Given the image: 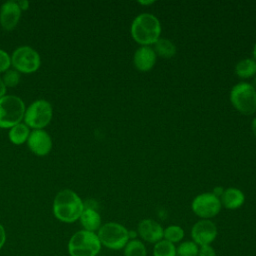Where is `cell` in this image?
Returning a JSON list of instances; mask_svg holds the SVG:
<instances>
[{
  "label": "cell",
  "mask_w": 256,
  "mask_h": 256,
  "mask_svg": "<svg viewBox=\"0 0 256 256\" xmlns=\"http://www.w3.org/2000/svg\"><path fill=\"white\" fill-rule=\"evenodd\" d=\"M27 143L31 152L38 156L47 155L52 148V140L50 135L42 129H36L30 132Z\"/></svg>",
  "instance_id": "7c38bea8"
},
{
  "label": "cell",
  "mask_w": 256,
  "mask_h": 256,
  "mask_svg": "<svg viewBox=\"0 0 256 256\" xmlns=\"http://www.w3.org/2000/svg\"><path fill=\"white\" fill-rule=\"evenodd\" d=\"M184 236H185V231L179 225H169L166 228H164L163 239L168 242H171L173 244L180 243L182 242Z\"/></svg>",
  "instance_id": "44dd1931"
},
{
  "label": "cell",
  "mask_w": 256,
  "mask_h": 256,
  "mask_svg": "<svg viewBox=\"0 0 256 256\" xmlns=\"http://www.w3.org/2000/svg\"><path fill=\"white\" fill-rule=\"evenodd\" d=\"M198 256H216V252L211 245L199 246Z\"/></svg>",
  "instance_id": "484cf974"
},
{
  "label": "cell",
  "mask_w": 256,
  "mask_h": 256,
  "mask_svg": "<svg viewBox=\"0 0 256 256\" xmlns=\"http://www.w3.org/2000/svg\"><path fill=\"white\" fill-rule=\"evenodd\" d=\"M124 256H147V248L139 239H131L123 248Z\"/></svg>",
  "instance_id": "ffe728a7"
},
{
  "label": "cell",
  "mask_w": 256,
  "mask_h": 256,
  "mask_svg": "<svg viewBox=\"0 0 256 256\" xmlns=\"http://www.w3.org/2000/svg\"><path fill=\"white\" fill-rule=\"evenodd\" d=\"M161 31L160 20L148 12L138 14L130 26L131 37L140 46H153L161 37Z\"/></svg>",
  "instance_id": "6da1fadb"
},
{
  "label": "cell",
  "mask_w": 256,
  "mask_h": 256,
  "mask_svg": "<svg viewBox=\"0 0 256 256\" xmlns=\"http://www.w3.org/2000/svg\"><path fill=\"white\" fill-rule=\"evenodd\" d=\"M84 210V203L76 192L64 189L57 193L53 201L54 216L65 223L77 221Z\"/></svg>",
  "instance_id": "7a4b0ae2"
},
{
  "label": "cell",
  "mask_w": 256,
  "mask_h": 256,
  "mask_svg": "<svg viewBox=\"0 0 256 256\" xmlns=\"http://www.w3.org/2000/svg\"><path fill=\"white\" fill-rule=\"evenodd\" d=\"M5 241H6V232L2 224H0V249L5 244Z\"/></svg>",
  "instance_id": "4316f807"
},
{
  "label": "cell",
  "mask_w": 256,
  "mask_h": 256,
  "mask_svg": "<svg viewBox=\"0 0 256 256\" xmlns=\"http://www.w3.org/2000/svg\"><path fill=\"white\" fill-rule=\"evenodd\" d=\"M17 3H18V5H19V7H20V9H21V10H27V9H28V7H29V2H28L27 0L18 1Z\"/></svg>",
  "instance_id": "83f0119b"
},
{
  "label": "cell",
  "mask_w": 256,
  "mask_h": 256,
  "mask_svg": "<svg viewBox=\"0 0 256 256\" xmlns=\"http://www.w3.org/2000/svg\"><path fill=\"white\" fill-rule=\"evenodd\" d=\"M252 85H253V86L256 88V77H255V79H254V83H253Z\"/></svg>",
  "instance_id": "d6a6232c"
},
{
  "label": "cell",
  "mask_w": 256,
  "mask_h": 256,
  "mask_svg": "<svg viewBox=\"0 0 256 256\" xmlns=\"http://www.w3.org/2000/svg\"><path fill=\"white\" fill-rule=\"evenodd\" d=\"M232 106L243 115H252L256 112V88L252 83H236L229 95Z\"/></svg>",
  "instance_id": "277c9868"
},
{
  "label": "cell",
  "mask_w": 256,
  "mask_h": 256,
  "mask_svg": "<svg viewBox=\"0 0 256 256\" xmlns=\"http://www.w3.org/2000/svg\"><path fill=\"white\" fill-rule=\"evenodd\" d=\"M153 256H176L175 244L164 239L155 243L152 250Z\"/></svg>",
  "instance_id": "7402d4cb"
},
{
  "label": "cell",
  "mask_w": 256,
  "mask_h": 256,
  "mask_svg": "<svg viewBox=\"0 0 256 256\" xmlns=\"http://www.w3.org/2000/svg\"><path fill=\"white\" fill-rule=\"evenodd\" d=\"M11 66V57L8 55L7 52L0 49V73L6 72L9 70V67Z\"/></svg>",
  "instance_id": "d4e9b609"
},
{
  "label": "cell",
  "mask_w": 256,
  "mask_h": 256,
  "mask_svg": "<svg viewBox=\"0 0 256 256\" xmlns=\"http://www.w3.org/2000/svg\"><path fill=\"white\" fill-rule=\"evenodd\" d=\"M23 100L15 95H5L0 98V127L12 128L21 123L25 115Z\"/></svg>",
  "instance_id": "5b68a950"
},
{
  "label": "cell",
  "mask_w": 256,
  "mask_h": 256,
  "mask_svg": "<svg viewBox=\"0 0 256 256\" xmlns=\"http://www.w3.org/2000/svg\"><path fill=\"white\" fill-rule=\"evenodd\" d=\"M3 83L7 87H15L20 81V74L16 70H7L3 75Z\"/></svg>",
  "instance_id": "cb8c5ba5"
},
{
  "label": "cell",
  "mask_w": 256,
  "mask_h": 256,
  "mask_svg": "<svg viewBox=\"0 0 256 256\" xmlns=\"http://www.w3.org/2000/svg\"><path fill=\"white\" fill-rule=\"evenodd\" d=\"M218 229L216 224L209 219H200L191 228V238L198 246L211 245L216 239Z\"/></svg>",
  "instance_id": "30bf717a"
},
{
  "label": "cell",
  "mask_w": 256,
  "mask_h": 256,
  "mask_svg": "<svg viewBox=\"0 0 256 256\" xmlns=\"http://www.w3.org/2000/svg\"><path fill=\"white\" fill-rule=\"evenodd\" d=\"M222 207L229 210H236L240 208L245 202V195L242 190L236 187H229L224 189L220 196Z\"/></svg>",
  "instance_id": "9a60e30c"
},
{
  "label": "cell",
  "mask_w": 256,
  "mask_h": 256,
  "mask_svg": "<svg viewBox=\"0 0 256 256\" xmlns=\"http://www.w3.org/2000/svg\"><path fill=\"white\" fill-rule=\"evenodd\" d=\"M152 48L154 49L157 57L159 56L164 59H170L174 57L177 52V48L174 42L164 37H160L152 46Z\"/></svg>",
  "instance_id": "e0dca14e"
},
{
  "label": "cell",
  "mask_w": 256,
  "mask_h": 256,
  "mask_svg": "<svg viewBox=\"0 0 256 256\" xmlns=\"http://www.w3.org/2000/svg\"><path fill=\"white\" fill-rule=\"evenodd\" d=\"M235 74L241 79H249L256 75V60L254 58H244L235 65Z\"/></svg>",
  "instance_id": "ac0fdd59"
},
{
  "label": "cell",
  "mask_w": 256,
  "mask_h": 256,
  "mask_svg": "<svg viewBox=\"0 0 256 256\" xmlns=\"http://www.w3.org/2000/svg\"><path fill=\"white\" fill-rule=\"evenodd\" d=\"M154 3V1L153 0H149V1H138V4H140V5H151V4H153Z\"/></svg>",
  "instance_id": "4dcf8cb0"
},
{
  "label": "cell",
  "mask_w": 256,
  "mask_h": 256,
  "mask_svg": "<svg viewBox=\"0 0 256 256\" xmlns=\"http://www.w3.org/2000/svg\"><path fill=\"white\" fill-rule=\"evenodd\" d=\"M30 134L29 127L25 123H19L12 128H10L9 131V139L13 144L21 145L25 141H27Z\"/></svg>",
  "instance_id": "d6986e66"
},
{
  "label": "cell",
  "mask_w": 256,
  "mask_h": 256,
  "mask_svg": "<svg viewBox=\"0 0 256 256\" xmlns=\"http://www.w3.org/2000/svg\"><path fill=\"white\" fill-rule=\"evenodd\" d=\"M157 55L152 46H139L133 55L134 67L139 72H148L156 64Z\"/></svg>",
  "instance_id": "4fadbf2b"
},
{
  "label": "cell",
  "mask_w": 256,
  "mask_h": 256,
  "mask_svg": "<svg viewBox=\"0 0 256 256\" xmlns=\"http://www.w3.org/2000/svg\"><path fill=\"white\" fill-rule=\"evenodd\" d=\"M199 246L192 240L182 241L176 247V256H198Z\"/></svg>",
  "instance_id": "603a6c76"
},
{
  "label": "cell",
  "mask_w": 256,
  "mask_h": 256,
  "mask_svg": "<svg viewBox=\"0 0 256 256\" xmlns=\"http://www.w3.org/2000/svg\"><path fill=\"white\" fill-rule=\"evenodd\" d=\"M79 219L84 230H87L90 232L98 231L102 225L100 214L92 207L84 206V210Z\"/></svg>",
  "instance_id": "2e32d148"
},
{
  "label": "cell",
  "mask_w": 256,
  "mask_h": 256,
  "mask_svg": "<svg viewBox=\"0 0 256 256\" xmlns=\"http://www.w3.org/2000/svg\"><path fill=\"white\" fill-rule=\"evenodd\" d=\"M252 55H253V58L256 60V42L253 46V49H252Z\"/></svg>",
  "instance_id": "1f68e13d"
},
{
  "label": "cell",
  "mask_w": 256,
  "mask_h": 256,
  "mask_svg": "<svg viewBox=\"0 0 256 256\" xmlns=\"http://www.w3.org/2000/svg\"><path fill=\"white\" fill-rule=\"evenodd\" d=\"M6 86L3 83V80L0 78V98H2L3 96H5L6 94Z\"/></svg>",
  "instance_id": "f1b7e54d"
},
{
  "label": "cell",
  "mask_w": 256,
  "mask_h": 256,
  "mask_svg": "<svg viewBox=\"0 0 256 256\" xmlns=\"http://www.w3.org/2000/svg\"><path fill=\"white\" fill-rule=\"evenodd\" d=\"M41 60L38 52L30 46H20L16 48L11 56V65L16 71L29 74L37 71Z\"/></svg>",
  "instance_id": "ba28073f"
},
{
  "label": "cell",
  "mask_w": 256,
  "mask_h": 256,
  "mask_svg": "<svg viewBox=\"0 0 256 256\" xmlns=\"http://www.w3.org/2000/svg\"><path fill=\"white\" fill-rule=\"evenodd\" d=\"M251 130H252V133H253V135L255 136V138H256V117L252 120V122H251Z\"/></svg>",
  "instance_id": "f546056e"
},
{
  "label": "cell",
  "mask_w": 256,
  "mask_h": 256,
  "mask_svg": "<svg viewBox=\"0 0 256 256\" xmlns=\"http://www.w3.org/2000/svg\"><path fill=\"white\" fill-rule=\"evenodd\" d=\"M101 247L97 233L83 229L74 233L69 239L68 253L70 256H97Z\"/></svg>",
  "instance_id": "3957f363"
},
{
  "label": "cell",
  "mask_w": 256,
  "mask_h": 256,
  "mask_svg": "<svg viewBox=\"0 0 256 256\" xmlns=\"http://www.w3.org/2000/svg\"><path fill=\"white\" fill-rule=\"evenodd\" d=\"M137 234L143 241L155 244L163 239L164 228L157 221L147 218L138 223Z\"/></svg>",
  "instance_id": "8fae6325"
},
{
  "label": "cell",
  "mask_w": 256,
  "mask_h": 256,
  "mask_svg": "<svg viewBox=\"0 0 256 256\" xmlns=\"http://www.w3.org/2000/svg\"><path fill=\"white\" fill-rule=\"evenodd\" d=\"M97 236L102 246L111 250H121L130 240L129 230L117 222H107L99 228Z\"/></svg>",
  "instance_id": "8992f818"
},
{
  "label": "cell",
  "mask_w": 256,
  "mask_h": 256,
  "mask_svg": "<svg viewBox=\"0 0 256 256\" xmlns=\"http://www.w3.org/2000/svg\"><path fill=\"white\" fill-rule=\"evenodd\" d=\"M222 205L220 198L212 192H204L198 194L191 203L193 213L200 219L211 220L221 211Z\"/></svg>",
  "instance_id": "9c48e42d"
},
{
  "label": "cell",
  "mask_w": 256,
  "mask_h": 256,
  "mask_svg": "<svg viewBox=\"0 0 256 256\" xmlns=\"http://www.w3.org/2000/svg\"><path fill=\"white\" fill-rule=\"evenodd\" d=\"M21 9L16 1H7L0 8V25L6 31L13 30L19 22Z\"/></svg>",
  "instance_id": "5bb4252c"
},
{
  "label": "cell",
  "mask_w": 256,
  "mask_h": 256,
  "mask_svg": "<svg viewBox=\"0 0 256 256\" xmlns=\"http://www.w3.org/2000/svg\"><path fill=\"white\" fill-rule=\"evenodd\" d=\"M52 114V106L48 101L43 99L36 100L26 109L24 123L34 130L42 129L50 123Z\"/></svg>",
  "instance_id": "52a82bcc"
}]
</instances>
